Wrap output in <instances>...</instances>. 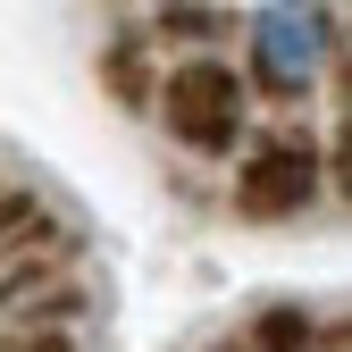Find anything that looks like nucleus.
Here are the masks:
<instances>
[{
	"mask_svg": "<svg viewBox=\"0 0 352 352\" xmlns=\"http://www.w3.org/2000/svg\"><path fill=\"white\" fill-rule=\"evenodd\" d=\"M319 59H327V42H319V17H311V9H277V17H260V67H269L277 84L319 76Z\"/></svg>",
	"mask_w": 352,
	"mask_h": 352,
	"instance_id": "7ed1b4c3",
	"label": "nucleus"
},
{
	"mask_svg": "<svg viewBox=\"0 0 352 352\" xmlns=\"http://www.w3.org/2000/svg\"><path fill=\"white\" fill-rule=\"evenodd\" d=\"M160 118H168V135L193 143V151H235V135H243V84H235V67H227V59H185V67H168Z\"/></svg>",
	"mask_w": 352,
	"mask_h": 352,
	"instance_id": "f257e3e1",
	"label": "nucleus"
},
{
	"mask_svg": "<svg viewBox=\"0 0 352 352\" xmlns=\"http://www.w3.org/2000/svg\"><path fill=\"white\" fill-rule=\"evenodd\" d=\"M311 193H319V151H302V143H269V151L243 168V185H235V201L252 218H285V210H302Z\"/></svg>",
	"mask_w": 352,
	"mask_h": 352,
	"instance_id": "f03ea898",
	"label": "nucleus"
},
{
	"mask_svg": "<svg viewBox=\"0 0 352 352\" xmlns=\"http://www.w3.org/2000/svg\"><path fill=\"white\" fill-rule=\"evenodd\" d=\"M336 176H344V193H352V135H344V160H336Z\"/></svg>",
	"mask_w": 352,
	"mask_h": 352,
	"instance_id": "20e7f679",
	"label": "nucleus"
}]
</instances>
